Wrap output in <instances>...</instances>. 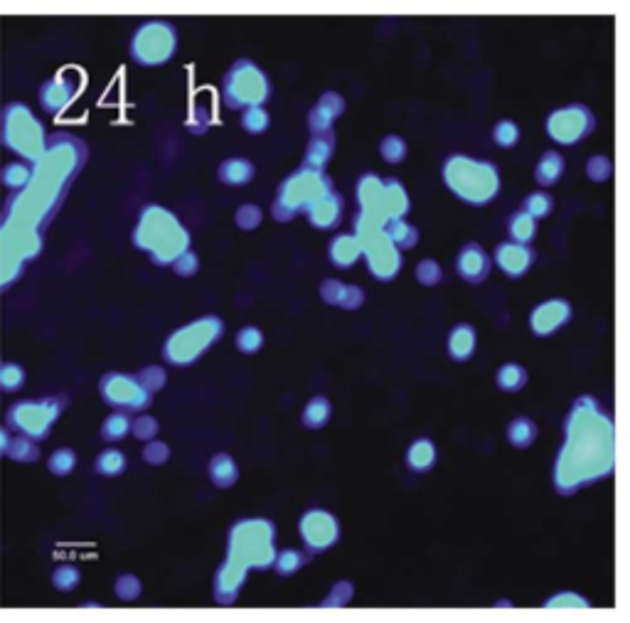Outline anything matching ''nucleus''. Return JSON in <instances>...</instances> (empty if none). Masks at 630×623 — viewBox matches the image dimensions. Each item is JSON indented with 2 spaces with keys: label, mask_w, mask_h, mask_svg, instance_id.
I'll return each instance as SVG.
<instances>
[{
  "label": "nucleus",
  "mask_w": 630,
  "mask_h": 623,
  "mask_svg": "<svg viewBox=\"0 0 630 623\" xmlns=\"http://www.w3.org/2000/svg\"><path fill=\"white\" fill-rule=\"evenodd\" d=\"M87 161V146L72 133H52L42 158L32 165V178L18 193H10L0 210V237L20 239L40 234L55 220L57 210Z\"/></svg>",
  "instance_id": "1"
},
{
  "label": "nucleus",
  "mask_w": 630,
  "mask_h": 623,
  "mask_svg": "<svg viewBox=\"0 0 630 623\" xmlns=\"http://www.w3.org/2000/svg\"><path fill=\"white\" fill-rule=\"evenodd\" d=\"M616 468V424L594 397H579L564 424V446L554 463V488L574 495Z\"/></svg>",
  "instance_id": "2"
},
{
  "label": "nucleus",
  "mask_w": 630,
  "mask_h": 623,
  "mask_svg": "<svg viewBox=\"0 0 630 623\" xmlns=\"http://www.w3.org/2000/svg\"><path fill=\"white\" fill-rule=\"evenodd\" d=\"M276 559V527L271 520H239L229 530L227 559L215 577V599L222 606L239 599L249 569H269Z\"/></svg>",
  "instance_id": "3"
},
{
  "label": "nucleus",
  "mask_w": 630,
  "mask_h": 623,
  "mask_svg": "<svg viewBox=\"0 0 630 623\" xmlns=\"http://www.w3.org/2000/svg\"><path fill=\"white\" fill-rule=\"evenodd\" d=\"M133 244L151 254L153 264L168 266L190 249V232L170 210L160 205H148L138 217Z\"/></svg>",
  "instance_id": "4"
},
{
  "label": "nucleus",
  "mask_w": 630,
  "mask_h": 623,
  "mask_svg": "<svg viewBox=\"0 0 630 623\" xmlns=\"http://www.w3.org/2000/svg\"><path fill=\"white\" fill-rule=\"evenodd\" d=\"M443 183L468 205H488L500 193V173L493 163L471 156H451L443 163Z\"/></svg>",
  "instance_id": "5"
},
{
  "label": "nucleus",
  "mask_w": 630,
  "mask_h": 623,
  "mask_svg": "<svg viewBox=\"0 0 630 623\" xmlns=\"http://www.w3.org/2000/svg\"><path fill=\"white\" fill-rule=\"evenodd\" d=\"M0 143L20 161L35 165L45 153L47 131L28 104L10 101L0 109Z\"/></svg>",
  "instance_id": "6"
},
{
  "label": "nucleus",
  "mask_w": 630,
  "mask_h": 623,
  "mask_svg": "<svg viewBox=\"0 0 630 623\" xmlns=\"http://www.w3.org/2000/svg\"><path fill=\"white\" fill-rule=\"evenodd\" d=\"M333 193V180L325 175V170H313L303 165L301 170L291 173L281 183L279 195H276L274 220L276 222H291L298 212H306L315 200Z\"/></svg>",
  "instance_id": "7"
},
{
  "label": "nucleus",
  "mask_w": 630,
  "mask_h": 623,
  "mask_svg": "<svg viewBox=\"0 0 630 623\" xmlns=\"http://www.w3.org/2000/svg\"><path fill=\"white\" fill-rule=\"evenodd\" d=\"M69 399L64 394L57 397H42V399H23L15 402L13 407L5 412V429L15 431L20 436H28L32 441H42L50 436L52 427L62 412L67 409Z\"/></svg>",
  "instance_id": "8"
},
{
  "label": "nucleus",
  "mask_w": 630,
  "mask_h": 623,
  "mask_svg": "<svg viewBox=\"0 0 630 623\" xmlns=\"http://www.w3.org/2000/svg\"><path fill=\"white\" fill-rule=\"evenodd\" d=\"M224 335V323L217 316H205L197 318V321L188 323V326L178 328L165 343V360L170 365H192L195 360H200L207 350L212 348V343H217Z\"/></svg>",
  "instance_id": "9"
},
{
  "label": "nucleus",
  "mask_w": 630,
  "mask_h": 623,
  "mask_svg": "<svg viewBox=\"0 0 630 623\" xmlns=\"http://www.w3.org/2000/svg\"><path fill=\"white\" fill-rule=\"evenodd\" d=\"M355 237L360 242L362 257L367 259V269L379 281H392L402 271L404 257L392 239L387 237L384 227L367 222L365 217H355Z\"/></svg>",
  "instance_id": "10"
},
{
  "label": "nucleus",
  "mask_w": 630,
  "mask_h": 623,
  "mask_svg": "<svg viewBox=\"0 0 630 623\" xmlns=\"http://www.w3.org/2000/svg\"><path fill=\"white\" fill-rule=\"evenodd\" d=\"M222 97L229 109L264 106V101L271 97V82L264 69L256 67L252 60H237L224 74Z\"/></svg>",
  "instance_id": "11"
},
{
  "label": "nucleus",
  "mask_w": 630,
  "mask_h": 623,
  "mask_svg": "<svg viewBox=\"0 0 630 623\" xmlns=\"http://www.w3.org/2000/svg\"><path fill=\"white\" fill-rule=\"evenodd\" d=\"M178 50V30L165 20H148L133 33L131 57L143 67H158L173 60Z\"/></svg>",
  "instance_id": "12"
},
{
  "label": "nucleus",
  "mask_w": 630,
  "mask_h": 623,
  "mask_svg": "<svg viewBox=\"0 0 630 623\" xmlns=\"http://www.w3.org/2000/svg\"><path fill=\"white\" fill-rule=\"evenodd\" d=\"M99 392L101 399L119 412H143L153 402V394L136 380V375L124 372H109L101 377Z\"/></svg>",
  "instance_id": "13"
},
{
  "label": "nucleus",
  "mask_w": 630,
  "mask_h": 623,
  "mask_svg": "<svg viewBox=\"0 0 630 623\" xmlns=\"http://www.w3.org/2000/svg\"><path fill=\"white\" fill-rule=\"evenodd\" d=\"M596 129V119L589 106L571 104L547 116V133L562 146H574Z\"/></svg>",
  "instance_id": "14"
},
{
  "label": "nucleus",
  "mask_w": 630,
  "mask_h": 623,
  "mask_svg": "<svg viewBox=\"0 0 630 623\" xmlns=\"http://www.w3.org/2000/svg\"><path fill=\"white\" fill-rule=\"evenodd\" d=\"M298 532H301L306 550L311 555H320V552L330 550L340 540V523L333 513L315 508L303 513Z\"/></svg>",
  "instance_id": "15"
},
{
  "label": "nucleus",
  "mask_w": 630,
  "mask_h": 623,
  "mask_svg": "<svg viewBox=\"0 0 630 623\" xmlns=\"http://www.w3.org/2000/svg\"><path fill=\"white\" fill-rule=\"evenodd\" d=\"M357 215L365 217L367 222L384 227L387 225V212H384V180L375 173H365L357 180Z\"/></svg>",
  "instance_id": "16"
},
{
  "label": "nucleus",
  "mask_w": 630,
  "mask_h": 623,
  "mask_svg": "<svg viewBox=\"0 0 630 623\" xmlns=\"http://www.w3.org/2000/svg\"><path fill=\"white\" fill-rule=\"evenodd\" d=\"M571 321V303L564 298H552V301H544L532 311L530 316V328L532 333L539 338H547V335L557 333L559 328L567 326Z\"/></svg>",
  "instance_id": "17"
},
{
  "label": "nucleus",
  "mask_w": 630,
  "mask_h": 623,
  "mask_svg": "<svg viewBox=\"0 0 630 623\" xmlns=\"http://www.w3.org/2000/svg\"><path fill=\"white\" fill-rule=\"evenodd\" d=\"M74 97H77V82L67 74H57V77L47 79L40 87V106L47 114L57 116L72 104Z\"/></svg>",
  "instance_id": "18"
},
{
  "label": "nucleus",
  "mask_w": 630,
  "mask_h": 623,
  "mask_svg": "<svg viewBox=\"0 0 630 623\" xmlns=\"http://www.w3.org/2000/svg\"><path fill=\"white\" fill-rule=\"evenodd\" d=\"M495 264L500 266L505 276L510 279H520L530 271V266L535 264V252H532L527 244L517 242H503L495 249Z\"/></svg>",
  "instance_id": "19"
},
{
  "label": "nucleus",
  "mask_w": 630,
  "mask_h": 623,
  "mask_svg": "<svg viewBox=\"0 0 630 623\" xmlns=\"http://www.w3.org/2000/svg\"><path fill=\"white\" fill-rule=\"evenodd\" d=\"M490 266H493V262H490L488 252L480 244L471 242L458 252L456 269L461 279H466L468 284H483L490 274Z\"/></svg>",
  "instance_id": "20"
},
{
  "label": "nucleus",
  "mask_w": 630,
  "mask_h": 623,
  "mask_svg": "<svg viewBox=\"0 0 630 623\" xmlns=\"http://www.w3.org/2000/svg\"><path fill=\"white\" fill-rule=\"evenodd\" d=\"M345 111V99L340 97L338 92H325L323 97L318 99V104L313 106L311 114H308V129L315 136V133H325L333 131V121L338 116H343Z\"/></svg>",
  "instance_id": "21"
},
{
  "label": "nucleus",
  "mask_w": 630,
  "mask_h": 623,
  "mask_svg": "<svg viewBox=\"0 0 630 623\" xmlns=\"http://www.w3.org/2000/svg\"><path fill=\"white\" fill-rule=\"evenodd\" d=\"M343 207H345L343 197L333 190V193L315 200L306 210V217L315 230H333V227L340 225V220H343Z\"/></svg>",
  "instance_id": "22"
},
{
  "label": "nucleus",
  "mask_w": 630,
  "mask_h": 623,
  "mask_svg": "<svg viewBox=\"0 0 630 623\" xmlns=\"http://www.w3.org/2000/svg\"><path fill=\"white\" fill-rule=\"evenodd\" d=\"M320 298L330 306H340L345 311H357L365 303V291L360 286L343 284L338 279H328L320 284Z\"/></svg>",
  "instance_id": "23"
},
{
  "label": "nucleus",
  "mask_w": 630,
  "mask_h": 623,
  "mask_svg": "<svg viewBox=\"0 0 630 623\" xmlns=\"http://www.w3.org/2000/svg\"><path fill=\"white\" fill-rule=\"evenodd\" d=\"M328 257L338 269H350L357 264V259L362 257L360 242H357L355 234H338V237L330 242Z\"/></svg>",
  "instance_id": "24"
},
{
  "label": "nucleus",
  "mask_w": 630,
  "mask_h": 623,
  "mask_svg": "<svg viewBox=\"0 0 630 623\" xmlns=\"http://www.w3.org/2000/svg\"><path fill=\"white\" fill-rule=\"evenodd\" d=\"M335 153V133L325 131V133H315L306 148V168L313 170H323L325 165L330 163Z\"/></svg>",
  "instance_id": "25"
},
{
  "label": "nucleus",
  "mask_w": 630,
  "mask_h": 623,
  "mask_svg": "<svg viewBox=\"0 0 630 623\" xmlns=\"http://www.w3.org/2000/svg\"><path fill=\"white\" fill-rule=\"evenodd\" d=\"M384 212L387 220H404L409 212V193L399 180H384Z\"/></svg>",
  "instance_id": "26"
},
{
  "label": "nucleus",
  "mask_w": 630,
  "mask_h": 623,
  "mask_svg": "<svg viewBox=\"0 0 630 623\" xmlns=\"http://www.w3.org/2000/svg\"><path fill=\"white\" fill-rule=\"evenodd\" d=\"M475 343H478L475 328L468 326V323H461V326L453 328L451 335H448V355L458 362L468 360L475 353Z\"/></svg>",
  "instance_id": "27"
},
{
  "label": "nucleus",
  "mask_w": 630,
  "mask_h": 623,
  "mask_svg": "<svg viewBox=\"0 0 630 623\" xmlns=\"http://www.w3.org/2000/svg\"><path fill=\"white\" fill-rule=\"evenodd\" d=\"M0 454L15 463H35L40 461V446H37V441L28 439V436L15 434L8 436V441H5V446L0 449Z\"/></svg>",
  "instance_id": "28"
},
{
  "label": "nucleus",
  "mask_w": 630,
  "mask_h": 623,
  "mask_svg": "<svg viewBox=\"0 0 630 623\" xmlns=\"http://www.w3.org/2000/svg\"><path fill=\"white\" fill-rule=\"evenodd\" d=\"M564 168H567V163H564L562 153H557V151L542 153V158H539V163L535 168L537 183L542 185V188H552V185L559 183V178L564 175Z\"/></svg>",
  "instance_id": "29"
},
{
  "label": "nucleus",
  "mask_w": 630,
  "mask_h": 623,
  "mask_svg": "<svg viewBox=\"0 0 630 623\" xmlns=\"http://www.w3.org/2000/svg\"><path fill=\"white\" fill-rule=\"evenodd\" d=\"M436 459H439V454H436L434 441H429V439H416L414 444L407 449V466L414 473L431 471Z\"/></svg>",
  "instance_id": "30"
},
{
  "label": "nucleus",
  "mask_w": 630,
  "mask_h": 623,
  "mask_svg": "<svg viewBox=\"0 0 630 623\" xmlns=\"http://www.w3.org/2000/svg\"><path fill=\"white\" fill-rule=\"evenodd\" d=\"M210 481L217 488H232L239 481V468L229 454H217L210 461Z\"/></svg>",
  "instance_id": "31"
},
{
  "label": "nucleus",
  "mask_w": 630,
  "mask_h": 623,
  "mask_svg": "<svg viewBox=\"0 0 630 623\" xmlns=\"http://www.w3.org/2000/svg\"><path fill=\"white\" fill-rule=\"evenodd\" d=\"M224 185H247L254 178V163L247 158H229L217 170Z\"/></svg>",
  "instance_id": "32"
},
{
  "label": "nucleus",
  "mask_w": 630,
  "mask_h": 623,
  "mask_svg": "<svg viewBox=\"0 0 630 623\" xmlns=\"http://www.w3.org/2000/svg\"><path fill=\"white\" fill-rule=\"evenodd\" d=\"M30 178H32V165L25 161L5 163L3 168H0V183H3V188L10 190V193L23 190L25 185L30 183Z\"/></svg>",
  "instance_id": "33"
},
{
  "label": "nucleus",
  "mask_w": 630,
  "mask_h": 623,
  "mask_svg": "<svg viewBox=\"0 0 630 623\" xmlns=\"http://www.w3.org/2000/svg\"><path fill=\"white\" fill-rule=\"evenodd\" d=\"M384 232H387V237L392 239V244L399 252L416 247V242H419V230L414 225H409L407 220H389L384 225Z\"/></svg>",
  "instance_id": "34"
},
{
  "label": "nucleus",
  "mask_w": 630,
  "mask_h": 623,
  "mask_svg": "<svg viewBox=\"0 0 630 623\" xmlns=\"http://www.w3.org/2000/svg\"><path fill=\"white\" fill-rule=\"evenodd\" d=\"M330 414H333V407H330L328 397H313L311 402L303 409V427L306 429H323L325 424L330 422Z\"/></svg>",
  "instance_id": "35"
},
{
  "label": "nucleus",
  "mask_w": 630,
  "mask_h": 623,
  "mask_svg": "<svg viewBox=\"0 0 630 623\" xmlns=\"http://www.w3.org/2000/svg\"><path fill=\"white\" fill-rule=\"evenodd\" d=\"M537 439V424L527 417L512 419L510 427H507V441L517 449H527L530 444H535Z\"/></svg>",
  "instance_id": "36"
},
{
  "label": "nucleus",
  "mask_w": 630,
  "mask_h": 623,
  "mask_svg": "<svg viewBox=\"0 0 630 623\" xmlns=\"http://www.w3.org/2000/svg\"><path fill=\"white\" fill-rule=\"evenodd\" d=\"M126 466L128 463H126L124 451H119V449L101 451L99 459H96V463H94L96 473H99V476H106V478L121 476V473L126 471Z\"/></svg>",
  "instance_id": "37"
},
{
  "label": "nucleus",
  "mask_w": 630,
  "mask_h": 623,
  "mask_svg": "<svg viewBox=\"0 0 630 623\" xmlns=\"http://www.w3.org/2000/svg\"><path fill=\"white\" fill-rule=\"evenodd\" d=\"M495 380H498V387L503 392H520L527 385V370L517 365V362H507V365L500 367Z\"/></svg>",
  "instance_id": "38"
},
{
  "label": "nucleus",
  "mask_w": 630,
  "mask_h": 623,
  "mask_svg": "<svg viewBox=\"0 0 630 623\" xmlns=\"http://www.w3.org/2000/svg\"><path fill=\"white\" fill-rule=\"evenodd\" d=\"M128 434H131V417L126 412H119V409L101 424V439L104 441H121Z\"/></svg>",
  "instance_id": "39"
},
{
  "label": "nucleus",
  "mask_w": 630,
  "mask_h": 623,
  "mask_svg": "<svg viewBox=\"0 0 630 623\" xmlns=\"http://www.w3.org/2000/svg\"><path fill=\"white\" fill-rule=\"evenodd\" d=\"M510 237L517 244H530L537 237V220H532L527 212H517L510 220Z\"/></svg>",
  "instance_id": "40"
},
{
  "label": "nucleus",
  "mask_w": 630,
  "mask_h": 623,
  "mask_svg": "<svg viewBox=\"0 0 630 623\" xmlns=\"http://www.w3.org/2000/svg\"><path fill=\"white\" fill-rule=\"evenodd\" d=\"M79 582H82V572L74 564H60L52 572V587L62 591V594H69V591L77 589Z\"/></svg>",
  "instance_id": "41"
},
{
  "label": "nucleus",
  "mask_w": 630,
  "mask_h": 623,
  "mask_svg": "<svg viewBox=\"0 0 630 623\" xmlns=\"http://www.w3.org/2000/svg\"><path fill=\"white\" fill-rule=\"evenodd\" d=\"M25 385V367L18 362H3L0 365V390L20 392Z\"/></svg>",
  "instance_id": "42"
},
{
  "label": "nucleus",
  "mask_w": 630,
  "mask_h": 623,
  "mask_svg": "<svg viewBox=\"0 0 630 623\" xmlns=\"http://www.w3.org/2000/svg\"><path fill=\"white\" fill-rule=\"evenodd\" d=\"M306 562H308V557L303 555V552H298V550H281L279 555H276L274 564H271V567H274L276 572L281 574V577H291V574L301 572L303 564H306Z\"/></svg>",
  "instance_id": "43"
},
{
  "label": "nucleus",
  "mask_w": 630,
  "mask_h": 623,
  "mask_svg": "<svg viewBox=\"0 0 630 623\" xmlns=\"http://www.w3.org/2000/svg\"><path fill=\"white\" fill-rule=\"evenodd\" d=\"M269 124H271V116H269V111L264 109V106H252V109H244L242 129L247 133H252V136H259V133H264L266 129H269Z\"/></svg>",
  "instance_id": "44"
},
{
  "label": "nucleus",
  "mask_w": 630,
  "mask_h": 623,
  "mask_svg": "<svg viewBox=\"0 0 630 623\" xmlns=\"http://www.w3.org/2000/svg\"><path fill=\"white\" fill-rule=\"evenodd\" d=\"M47 468H50L52 476H69V473L77 468V454H74L72 449H57L55 454L50 456V461H47Z\"/></svg>",
  "instance_id": "45"
},
{
  "label": "nucleus",
  "mask_w": 630,
  "mask_h": 623,
  "mask_svg": "<svg viewBox=\"0 0 630 623\" xmlns=\"http://www.w3.org/2000/svg\"><path fill=\"white\" fill-rule=\"evenodd\" d=\"M552 210H554V200H552V195H547V193L527 195L525 205H522V212H527L532 220H542V217H547Z\"/></svg>",
  "instance_id": "46"
},
{
  "label": "nucleus",
  "mask_w": 630,
  "mask_h": 623,
  "mask_svg": "<svg viewBox=\"0 0 630 623\" xmlns=\"http://www.w3.org/2000/svg\"><path fill=\"white\" fill-rule=\"evenodd\" d=\"M237 348L239 353L244 355H254L264 348V333H261L256 326H247L237 333Z\"/></svg>",
  "instance_id": "47"
},
{
  "label": "nucleus",
  "mask_w": 630,
  "mask_h": 623,
  "mask_svg": "<svg viewBox=\"0 0 630 623\" xmlns=\"http://www.w3.org/2000/svg\"><path fill=\"white\" fill-rule=\"evenodd\" d=\"M379 153H382V158L387 163H402L407 158V141L402 136H387L382 141V146H379Z\"/></svg>",
  "instance_id": "48"
},
{
  "label": "nucleus",
  "mask_w": 630,
  "mask_h": 623,
  "mask_svg": "<svg viewBox=\"0 0 630 623\" xmlns=\"http://www.w3.org/2000/svg\"><path fill=\"white\" fill-rule=\"evenodd\" d=\"M136 380L141 382V385L146 387L148 392L156 394V392H160V390H163V387H165V382H168V375H165L163 367L148 365V367H143L141 372H138Z\"/></svg>",
  "instance_id": "49"
},
{
  "label": "nucleus",
  "mask_w": 630,
  "mask_h": 623,
  "mask_svg": "<svg viewBox=\"0 0 630 623\" xmlns=\"http://www.w3.org/2000/svg\"><path fill=\"white\" fill-rule=\"evenodd\" d=\"M493 141L498 143L500 148H512L517 146V141H520V126L515 124V121H498L493 129Z\"/></svg>",
  "instance_id": "50"
},
{
  "label": "nucleus",
  "mask_w": 630,
  "mask_h": 623,
  "mask_svg": "<svg viewBox=\"0 0 630 623\" xmlns=\"http://www.w3.org/2000/svg\"><path fill=\"white\" fill-rule=\"evenodd\" d=\"M443 279V271L439 262H434V259H424V262L416 264V281H419L421 286H436L441 284Z\"/></svg>",
  "instance_id": "51"
},
{
  "label": "nucleus",
  "mask_w": 630,
  "mask_h": 623,
  "mask_svg": "<svg viewBox=\"0 0 630 623\" xmlns=\"http://www.w3.org/2000/svg\"><path fill=\"white\" fill-rule=\"evenodd\" d=\"M116 596H119L121 601H136L138 596H141V579L133 577V574H121L119 579H116Z\"/></svg>",
  "instance_id": "52"
},
{
  "label": "nucleus",
  "mask_w": 630,
  "mask_h": 623,
  "mask_svg": "<svg viewBox=\"0 0 630 623\" xmlns=\"http://www.w3.org/2000/svg\"><path fill=\"white\" fill-rule=\"evenodd\" d=\"M547 609H589V599H584V596L579 594H571V591H562V594L552 596V599H547Z\"/></svg>",
  "instance_id": "53"
},
{
  "label": "nucleus",
  "mask_w": 630,
  "mask_h": 623,
  "mask_svg": "<svg viewBox=\"0 0 630 623\" xmlns=\"http://www.w3.org/2000/svg\"><path fill=\"white\" fill-rule=\"evenodd\" d=\"M158 429H160L158 419L148 417V414H143V417H138L136 422H131V434L136 436V439H141V441H153V439H156Z\"/></svg>",
  "instance_id": "54"
},
{
  "label": "nucleus",
  "mask_w": 630,
  "mask_h": 623,
  "mask_svg": "<svg viewBox=\"0 0 630 623\" xmlns=\"http://www.w3.org/2000/svg\"><path fill=\"white\" fill-rule=\"evenodd\" d=\"M261 210L256 205H242L237 210V217H234V220H237V227L239 230H256V227L261 225Z\"/></svg>",
  "instance_id": "55"
},
{
  "label": "nucleus",
  "mask_w": 630,
  "mask_h": 623,
  "mask_svg": "<svg viewBox=\"0 0 630 623\" xmlns=\"http://www.w3.org/2000/svg\"><path fill=\"white\" fill-rule=\"evenodd\" d=\"M611 170L613 165L606 156H594L586 163V175H589L591 180H596V183H603V180L611 178Z\"/></svg>",
  "instance_id": "56"
},
{
  "label": "nucleus",
  "mask_w": 630,
  "mask_h": 623,
  "mask_svg": "<svg viewBox=\"0 0 630 623\" xmlns=\"http://www.w3.org/2000/svg\"><path fill=\"white\" fill-rule=\"evenodd\" d=\"M170 459V449L163 441H148V446L143 449V461L151 463V466H163Z\"/></svg>",
  "instance_id": "57"
},
{
  "label": "nucleus",
  "mask_w": 630,
  "mask_h": 623,
  "mask_svg": "<svg viewBox=\"0 0 630 623\" xmlns=\"http://www.w3.org/2000/svg\"><path fill=\"white\" fill-rule=\"evenodd\" d=\"M175 269V274L178 276H183V279H188V276H195L197 274V269H200V259H197V254L195 252H185V254H180L178 259H175L173 264H170Z\"/></svg>",
  "instance_id": "58"
},
{
  "label": "nucleus",
  "mask_w": 630,
  "mask_h": 623,
  "mask_svg": "<svg viewBox=\"0 0 630 623\" xmlns=\"http://www.w3.org/2000/svg\"><path fill=\"white\" fill-rule=\"evenodd\" d=\"M352 594H355V589H352L350 582H338L328 594V599L323 601V606H347Z\"/></svg>",
  "instance_id": "59"
}]
</instances>
